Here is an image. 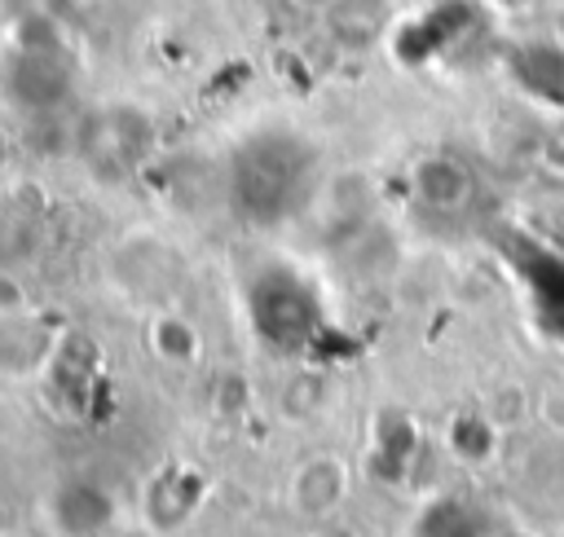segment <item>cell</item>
Returning <instances> with one entry per match:
<instances>
[{
	"mask_svg": "<svg viewBox=\"0 0 564 537\" xmlns=\"http://www.w3.org/2000/svg\"><path fill=\"white\" fill-rule=\"evenodd\" d=\"M317 145L295 128H256L229 154V207L269 229L300 216L317 189Z\"/></svg>",
	"mask_w": 564,
	"mask_h": 537,
	"instance_id": "6da1fadb",
	"label": "cell"
},
{
	"mask_svg": "<svg viewBox=\"0 0 564 537\" xmlns=\"http://www.w3.org/2000/svg\"><path fill=\"white\" fill-rule=\"evenodd\" d=\"M247 317L273 352H304L322 330V299L295 268H264L247 286Z\"/></svg>",
	"mask_w": 564,
	"mask_h": 537,
	"instance_id": "7a4b0ae2",
	"label": "cell"
},
{
	"mask_svg": "<svg viewBox=\"0 0 564 537\" xmlns=\"http://www.w3.org/2000/svg\"><path fill=\"white\" fill-rule=\"evenodd\" d=\"M150 141H154V128L132 106H106L88 114L79 128V154L97 176H115V180L128 176L137 163H145Z\"/></svg>",
	"mask_w": 564,
	"mask_h": 537,
	"instance_id": "3957f363",
	"label": "cell"
},
{
	"mask_svg": "<svg viewBox=\"0 0 564 537\" xmlns=\"http://www.w3.org/2000/svg\"><path fill=\"white\" fill-rule=\"evenodd\" d=\"M4 92L22 110H53L70 97V57L57 40L26 35L4 62Z\"/></svg>",
	"mask_w": 564,
	"mask_h": 537,
	"instance_id": "277c9868",
	"label": "cell"
},
{
	"mask_svg": "<svg viewBox=\"0 0 564 537\" xmlns=\"http://www.w3.org/2000/svg\"><path fill=\"white\" fill-rule=\"evenodd\" d=\"M410 189H414L419 207H427L432 216H458L476 198V172L458 154L436 150L410 167Z\"/></svg>",
	"mask_w": 564,
	"mask_h": 537,
	"instance_id": "5b68a950",
	"label": "cell"
},
{
	"mask_svg": "<svg viewBox=\"0 0 564 537\" xmlns=\"http://www.w3.org/2000/svg\"><path fill=\"white\" fill-rule=\"evenodd\" d=\"M53 515H57L62 533H70V537H93V533H101V528L110 524V497H106L97 484L75 480V484H62V489H57Z\"/></svg>",
	"mask_w": 564,
	"mask_h": 537,
	"instance_id": "8992f818",
	"label": "cell"
},
{
	"mask_svg": "<svg viewBox=\"0 0 564 537\" xmlns=\"http://www.w3.org/2000/svg\"><path fill=\"white\" fill-rule=\"evenodd\" d=\"M326 22L344 48H366L388 26V0H335L326 9Z\"/></svg>",
	"mask_w": 564,
	"mask_h": 537,
	"instance_id": "52a82bcc",
	"label": "cell"
},
{
	"mask_svg": "<svg viewBox=\"0 0 564 537\" xmlns=\"http://www.w3.org/2000/svg\"><path fill=\"white\" fill-rule=\"evenodd\" d=\"M344 467L335 462V458H313V462H304L300 471H295V480H291V497H295V506L304 511V515H326L330 506H339V497H344Z\"/></svg>",
	"mask_w": 564,
	"mask_h": 537,
	"instance_id": "ba28073f",
	"label": "cell"
},
{
	"mask_svg": "<svg viewBox=\"0 0 564 537\" xmlns=\"http://www.w3.org/2000/svg\"><path fill=\"white\" fill-rule=\"evenodd\" d=\"M414 537H485L480 511L463 497H436L419 511Z\"/></svg>",
	"mask_w": 564,
	"mask_h": 537,
	"instance_id": "9c48e42d",
	"label": "cell"
},
{
	"mask_svg": "<svg viewBox=\"0 0 564 537\" xmlns=\"http://www.w3.org/2000/svg\"><path fill=\"white\" fill-rule=\"evenodd\" d=\"M542 158H546L555 172H564V110L551 114L546 128H542Z\"/></svg>",
	"mask_w": 564,
	"mask_h": 537,
	"instance_id": "30bf717a",
	"label": "cell"
},
{
	"mask_svg": "<svg viewBox=\"0 0 564 537\" xmlns=\"http://www.w3.org/2000/svg\"><path fill=\"white\" fill-rule=\"evenodd\" d=\"M295 4H304V9H322V13H326L335 0H295Z\"/></svg>",
	"mask_w": 564,
	"mask_h": 537,
	"instance_id": "8fae6325",
	"label": "cell"
},
{
	"mask_svg": "<svg viewBox=\"0 0 564 537\" xmlns=\"http://www.w3.org/2000/svg\"><path fill=\"white\" fill-rule=\"evenodd\" d=\"M4 537H13V533H4Z\"/></svg>",
	"mask_w": 564,
	"mask_h": 537,
	"instance_id": "7c38bea8",
	"label": "cell"
}]
</instances>
